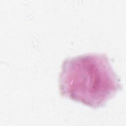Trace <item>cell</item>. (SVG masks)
I'll return each mask as SVG.
<instances>
[{
    "label": "cell",
    "mask_w": 126,
    "mask_h": 126,
    "mask_svg": "<svg viewBox=\"0 0 126 126\" xmlns=\"http://www.w3.org/2000/svg\"><path fill=\"white\" fill-rule=\"evenodd\" d=\"M59 88L62 96L99 108L121 90L122 84L105 54H89L63 61Z\"/></svg>",
    "instance_id": "1"
}]
</instances>
